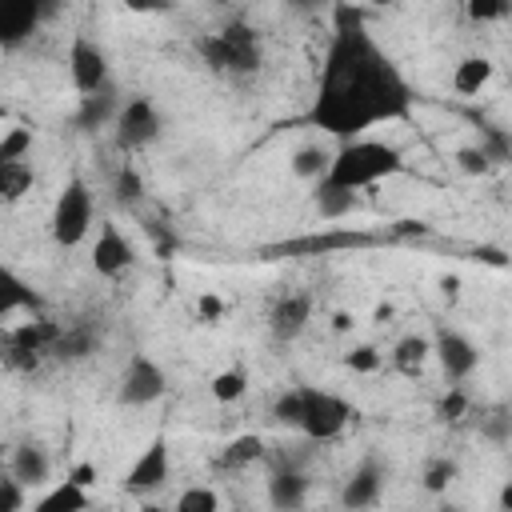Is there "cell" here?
<instances>
[{
  "mask_svg": "<svg viewBox=\"0 0 512 512\" xmlns=\"http://www.w3.org/2000/svg\"><path fill=\"white\" fill-rule=\"evenodd\" d=\"M412 108V92L396 64L368 36L360 8H336L332 44L324 56L320 92L312 104V120L344 140H356L364 128L380 120H400Z\"/></svg>",
  "mask_w": 512,
  "mask_h": 512,
  "instance_id": "obj_1",
  "label": "cell"
},
{
  "mask_svg": "<svg viewBox=\"0 0 512 512\" xmlns=\"http://www.w3.org/2000/svg\"><path fill=\"white\" fill-rule=\"evenodd\" d=\"M404 168V152L384 140H344L340 152H332L328 176L320 184L340 188V192H360L376 180H388Z\"/></svg>",
  "mask_w": 512,
  "mask_h": 512,
  "instance_id": "obj_2",
  "label": "cell"
},
{
  "mask_svg": "<svg viewBox=\"0 0 512 512\" xmlns=\"http://www.w3.org/2000/svg\"><path fill=\"white\" fill-rule=\"evenodd\" d=\"M204 64L212 72H232V76H252L260 68V36L248 24H228L220 32H208L196 40Z\"/></svg>",
  "mask_w": 512,
  "mask_h": 512,
  "instance_id": "obj_3",
  "label": "cell"
},
{
  "mask_svg": "<svg viewBox=\"0 0 512 512\" xmlns=\"http://www.w3.org/2000/svg\"><path fill=\"white\" fill-rule=\"evenodd\" d=\"M88 232H92V192L84 180H68L52 204V240L60 248H76L84 244Z\"/></svg>",
  "mask_w": 512,
  "mask_h": 512,
  "instance_id": "obj_4",
  "label": "cell"
},
{
  "mask_svg": "<svg viewBox=\"0 0 512 512\" xmlns=\"http://www.w3.org/2000/svg\"><path fill=\"white\" fill-rule=\"evenodd\" d=\"M352 420L348 400L324 388H300V432L308 440H336Z\"/></svg>",
  "mask_w": 512,
  "mask_h": 512,
  "instance_id": "obj_5",
  "label": "cell"
},
{
  "mask_svg": "<svg viewBox=\"0 0 512 512\" xmlns=\"http://www.w3.org/2000/svg\"><path fill=\"white\" fill-rule=\"evenodd\" d=\"M164 388H168L164 368H160L152 356L136 352V356L124 364V376H120V404H128V408L156 404V400L164 396Z\"/></svg>",
  "mask_w": 512,
  "mask_h": 512,
  "instance_id": "obj_6",
  "label": "cell"
},
{
  "mask_svg": "<svg viewBox=\"0 0 512 512\" xmlns=\"http://www.w3.org/2000/svg\"><path fill=\"white\" fill-rule=\"evenodd\" d=\"M112 124H116V144L124 152H136V148H144L160 136V112L148 96H132L128 104H120Z\"/></svg>",
  "mask_w": 512,
  "mask_h": 512,
  "instance_id": "obj_7",
  "label": "cell"
},
{
  "mask_svg": "<svg viewBox=\"0 0 512 512\" xmlns=\"http://www.w3.org/2000/svg\"><path fill=\"white\" fill-rule=\"evenodd\" d=\"M68 76L76 84L80 96H92L100 88H108V56L96 40L88 36H76L72 48H68Z\"/></svg>",
  "mask_w": 512,
  "mask_h": 512,
  "instance_id": "obj_8",
  "label": "cell"
},
{
  "mask_svg": "<svg viewBox=\"0 0 512 512\" xmlns=\"http://www.w3.org/2000/svg\"><path fill=\"white\" fill-rule=\"evenodd\" d=\"M168 484V440L156 436L144 444V452L132 460V468L124 472V492L132 496H148V492H160Z\"/></svg>",
  "mask_w": 512,
  "mask_h": 512,
  "instance_id": "obj_9",
  "label": "cell"
},
{
  "mask_svg": "<svg viewBox=\"0 0 512 512\" xmlns=\"http://www.w3.org/2000/svg\"><path fill=\"white\" fill-rule=\"evenodd\" d=\"M432 356L440 360V368H444L448 380H468V376L476 372V364H480L476 344H472L464 332H452V328H444V332L436 336Z\"/></svg>",
  "mask_w": 512,
  "mask_h": 512,
  "instance_id": "obj_10",
  "label": "cell"
},
{
  "mask_svg": "<svg viewBox=\"0 0 512 512\" xmlns=\"http://www.w3.org/2000/svg\"><path fill=\"white\" fill-rule=\"evenodd\" d=\"M132 260H136V252H132L128 236L116 224H104L100 236H96V244H92V268H96V276H120V272L132 268Z\"/></svg>",
  "mask_w": 512,
  "mask_h": 512,
  "instance_id": "obj_11",
  "label": "cell"
},
{
  "mask_svg": "<svg viewBox=\"0 0 512 512\" xmlns=\"http://www.w3.org/2000/svg\"><path fill=\"white\" fill-rule=\"evenodd\" d=\"M40 4L36 0H0V48L24 44L36 24H40Z\"/></svg>",
  "mask_w": 512,
  "mask_h": 512,
  "instance_id": "obj_12",
  "label": "cell"
},
{
  "mask_svg": "<svg viewBox=\"0 0 512 512\" xmlns=\"http://www.w3.org/2000/svg\"><path fill=\"white\" fill-rule=\"evenodd\" d=\"M380 492H384V468H380L376 460H364V464L348 476L340 500H344L348 512H368V508L380 500Z\"/></svg>",
  "mask_w": 512,
  "mask_h": 512,
  "instance_id": "obj_13",
  "label": "cell"
},
{
  "mask_svg": "<svg viewBox=\"0 0 512 512\" xmlns=\"http://www.w3.org/2000/svg\"><path fill=\"white\" fill-rule=\"evenodd\" d=\"M8 476L16 480V484H24V488H40V484H48V476H52V460H48V452L40 448V444H16L12 452H8Z\"/></svg>",
  "mask_w": 512,
  "mask_h": 512,
  "instance_id": "obj_14",
  "label": "cell"
},
{
  "mask_svg": "<svg viewBox=\"0 0 512 512\" xmlns=\"http://www.w3.org/2000/svg\"><path fill=\"white\" fill-rule=\"evenodd\" d=\"M312 320V296L308 292H292L272 308V332L280 340H296Z\"/></svg>",
  "mask_w": 512,
  "mask_h": 512,
  "instance_id": "obj_15",
  "label": "cell"
},
{
  "mask_svg": "<svg viewBox=\"0 0 512 512\" xmlns=\"http://www.w3.org/2000/svg\"><path fill=\"white\" fill-rule=\"evenodd\" d=\"M304 496H308V480H304L300 472H276V476L268 480V500H272V508H280V512H296V508L304 504Z\"/></svg>",
  "mask_w": 512,
  "mask_h": 512,
  "instance_id": "obj_16",
  "label": "cell"
},
{
  "mask_svg": "<svg viewBox=\"0 0 512 512\" xmlns=\"http://www.w3.org/2000/svg\"><path fill=\"white\" fill-rule=\"evenodd\" d=\"M36 184V172L28 160H4L0 164V204H16L32 192Z\"/></svg>",
  "mask_w": 512,
  "mask_h": 512,
  "instance_id": "obj_17",
  "label": "cell"
},
{
  "mask_svg": "<svg viewBox=\"0 0 512 512\" xmlns=\"http://www.w3.org/2000/svg\"><path fill=\"white\" fill-rule=\"evenodd\" d=\"M116 112H120V104H116V92H112V84H108V88H100V92H92V96H80L76 128L108 124V120H116Z\"/></svg>",
  "mask_w": 512,
  "mask_h": 512,
  "instance_id": "obj_18",
  "label": "cell"
},
{
  "mask_svg": "<svg viewBox=\"0 0 512 512\" xmlns=\"http://www.w3.org/2000/svg\"><path fill=\"white\" fill-rule=\"evenodd\" d=\"M428 356H432V340H428V336H404V340L392 348V368H396L400 376H420L424 364H428Z\"/></svg>",
  "mask_w": 512,
  "mask_h": 512,
  "instance_id": "obj_19",
  "label": "cell"
},
{
  "mask_svg": "<svg viewBox=\"0 0 512 512\" xmlns=\"http://www.w3.org/2000/svg\"><path fill=\"white\" fill-rule=\"evenodd\" d=\"M84 508H88V492L76 488L72 480L52 484V488L32 504V512H84Z\"/></svg>",
  "mask_w": 512,
  "mask_h": 512,
  "instance_id": "obj_20",
  "label": "cell"
},
{
  "mask_svg": "<svg viewBox=\"0 0 512 512\" xmlns=\"http://www.w3.org/2000/svg\"><path fill=\"white\" fill-rule=\"evenodd\" d=\"M24 308H36V292L8 264H0V320L12 312H24Z\"/></svg>",
  "mask_w": 512,
  "mask_h": 512,
  "instance_id": "obj_21",
  "label": "cell"
},
{
  "mask_svg": "<svg viewBox=\"0 0 512 512\" xmlns=\"http://www.w3.org/2000/svg\"><path fill=\"white\" fill-rule=\"evenodd\" d=\"M488 80H492V60H488V56H464V60L452 68V88H456L460 96H476Z\"/></svg>",
  "mask_w": 512,
  "mask_h": 512,
  "instance_id": "obj_22",
  "label": "cell"
},
{
  "mask_svg": "<svg viewBox=\"0 0 512 512\" xmlns=\"http://www.w3.org/2000/svg\"><path fill=\"white\" fill-rule=\"evenodd\" d=\"M260 456H264V440H260L256 432H244V436H236V440H228V444H224V452H220V468L236 472V468L256 464Z\"/></svg>",
  "mask_w": 512,
  "mask_h": 512,
  "instance_id": "obj_23",
  "label": "cell"
},
{
  "mask_svg": "<svg viewBox=\"0 0 512 512\" xmlns=\"http://www.w3.org/2000/svg\"><path fill=\"white\" fill-rule=\"evenodd\" d=\"M328 164H332V152H324L320 144H304V148L292 152V172L300 180H316L320 184L328 176Z\"/></svg>",
  "mask_w": 512,
  "mask_h": 512,
  "instance_id": "obj_24",
  "label": "cell"
},
{
  "mask_svg": "<svg viewBox=\"0 0 512 512\" xmlns=\"http://www.w3.org/2000/svg\"><path fill=\"white\" fill-rule=\"evenodd\" d=\"M312 204L320 212V220H340L356 208V192H340V188H328V184H316L312 192Z\"/></svg>",
  "mask_w": 512,
  "mask_h": 512,
  "instance_id": "obj_25",
  "label": "cell"
},
{
  "mask_svg": "<svg viewBox=\"0 0 512 512\" xmlns=\"http://www.w3.org/2000/svg\"><path fill=\"white\" fill-rule=\"evenodd\" d=\"M208 392H212L216 404H236V400L248 392V376H244V368H224V372H216V376L208 380Z\"/></svg>",
  "mask_w": 512,
  "mask_h": 512,
  "instance_id": "obj_26",
  "label": "cell"
},
{
  "mask_svg": "<svg viewBox=\"0 0 512 512\" xmlns=\"http://www.w3.org/2000/svg\"><path fill=\"white\" fill-rule=\"evenodd\" d=\"M172 512H220V496L212 488H204V484H192V488H184L176 496Z\"/></svg>",
  "mask_w": 512,
  "mask_h": 512,
  "instance_id": "obj_27",
  "label": "cell"
},
{
  "mask_svg": "<svg viewBox=\"0 0 512 512\" xmlns=\"http://www.w3.org/2000/svg\"><path fill=\"white\" fill-rule=\"evenodd\" d=\"M452 480H456V460L436 456V460H428V464H424V488H428L432 496L448 492V484H452Z\"/></svg>",
  "mask_w": 512,
  "mask_h": 512,
  "instance_id": "obj_28",
  "label": "cell"
},
{
  "mask_svg": "<svg viewBox=\"0 0 512 512\" xmlns=\"http://www.w3.org/2000/svg\"><path fill=\"white\" fill-rule=\"evenodd\" d=\"M92 332L88 328H72V332H60V340H56V356L60 360H80V356H88L92 352Z\"/></svg>",
  "mask_w": 512,
  "mask_h": 512,
  "instance_id": "obj_29",
  "label": "cell"
},
{
  "mask_svg": "<svg viewBox=\"0 0 512 512\" xmlns=\"http://www.w3.org/2000/svg\"><path fill=\"white\" fill-rule=\"evenodd\" d=\"M344 364L352 368V372H360V376H368V372H380V364H384V356H380V348L376 344H356L348 356H344Z\"/></svg>",
  "mask_w": 512,
  "mask_h": 512,
  "instance_id": "obj_30",
  "label": "cell"
},
{
  "mask_svg": "<svg viewBox=\"0 0 512 512\" xmlns=\"http://www.w3.org/2000/svg\"><path fill=\"white\" fill-rule=\"evenodd\" d=\"M436 416H440L444 424H456V420H464V416H468V392H464V388H452V392H444V396H440V404H436Z\"/></svg>",
  "mask_w": 512,
  "mask_h": 512,
  "instance_id": "obj_31",
  "label": "cell"
},
{
  "mask_svg": "<svg viewBox=\"0 0 512 512\" xmlns=\"http://www.w3.org/2000/svg\"><path fill=\"white\" fill-rule=\"evenodd\" d=\"M272 420H276V424H288V428H300V388H288V392L272 404Z\"/></svg>",
  "mask_w": 512,
  "mask_h": 512,
  "instance_id": "obj_32",
  "label": "cell"
},
{
  "mask_svg": "<svg viewBox=\"0 0 512 512\" xmlns=\"http://www.w3.org/2000/svg\"><path fill=\"white\" fill-rule=\"evenodd\" d=\"M116 196H120L124 204H132V200L144 196V180H140V172H136L132 164L120 168V176H116Z\"/></svg>",
  "mask_w": 512,
  "mask_h": 512,
  "instance_id": "obj_33",
  "label": "cell"
},
{
  "mask_svg": "<svg viewBox=\"0 0 512 512\" xmlns=\"http://www.w3.org/2000/svg\"><path fill=\"white\" fill-rule=\"evenodd\" d=\"M24 500H28V488L16 484L12 476H0V512H24Z\"/></svg>",
  "mask_w": 512,
  "mask_h": 512,
  "instance_id": "obj_34",
  "label": "cell"
},
{
  "mask_svg": "<svg viewBox=\"0 0 512 512\" xmlns=\"http://www.w3.org/2000/svg\"><path fill=\"white\" fill-rule=\"evenodd\" d=\"M196 312H200V320H204V324H216V320H224V312H228V300H224V296H216V292H200V300H196Z\"/></svg>",
  "mask_w": 512,
  "mask_h": 512,
  "instance_id": "obj_35",
  "label": "cell"
},
{
  "mask_svg": "<svg viewBox=\"0 0 512 512\" xmlns=\"http://www.w3.org/2000/svg\"><path fill=\"white\" fill-rule=\"evenodd\" d=\"M456 164H460V172L480 176V172H488V152L484 148H460L456 152Z\"/></svg>",
  "mask_w": 512,
  "mask_h": 512,
  "instance_id": "obj_36",
  "label": "cell"
},
{
  "mask_svg": "<svg viewBox=\"0 0 512 512\" xmlns=\"http://www.w3.org/2000/svg\"><path fill=\"white\" fill-rule=\"evenodd\" d=\"M508 12L504 0H468V16L472 20H500Z\"/></svg>",
  "mask_w": 512,
  "mask_h": 512,
  "instance_id": "obj_37",
  "label": "cell"
},
{
  "mask_svg": "<svg viewBox=\"0 0 512 512\" xmlns=\"http://www.w3.org/2000/svg\"><path fill=\"white\" fill-rule=\"evenodd\" d=\"M68 480H72L76 488H84V492H88V488L96 484V464H88V460H84V464H76V468L68 472Z\"/></svg>",
  "mask_w": 512,
  "mask_h": 512,
  "instance_id": "obj_38",
  "label": "cell"
},
{
  "mask_svg": "<svg viewBox=\"0 0 512 512\" xmlns=\"http://www.w3.org/2000/svg\"><path fill=\"white\" fill-rule=\"evenodd\" d=\"M488 436H492V440H500V444L508 440V416H504V412H496V416L488 420Z\"/></svg>",
  "mask_w": 512,
  "mask_h": 512,
  "instance_id": "obj_39",
  "label": "cell"
},
{
  "mask_svg": "<svg viewBox=\"0 0 512 512\" xmlns=\"http://www.w3.org/2000/svg\"><path fill=\"white\" fill-rule=\"evenodd\" d=\"M480 256H484V260H488V264H496V268H504V264H508V260H504V252H500V248H480Z\"/></svg>",
  "mask_w": 512,
  "mask_h": 512,
  "instance_id": "obj_40",
  "label": "cell"
},
{
  "mask_svg": "<svg viewBox=\"0 0 512 512\" xmlns=\"http://www.w3.org/2000/svg\"><path fill=\"white\" fill-rule=\"evenodd\" d=\"M440 288H444V296H448V300H456V292H460V280H456V276H444V280H440Z\"/></svg>",
  "mask_w": 512,
  "mask_h": 512,
  "instance_id": "obj_41",
  "label": "cell"
},
{
  "mask_svg": "<svg viewBox=\"0 0 512 512\" xmlns=\"http://www.w3.org/2000/svg\"><path fill=\"white\" fill-rule=\"evenodd\" d=\"M332 328H336V332H348V328H352V316H348V312H336V316H332Z\"/></svg>",
  "mask_w": 512,
  "mask_h": 512,
  "instance_id": "obj_42",
  "label": "cell"
},
{
  "mask_svg": "<svg viewBox=\"0 0 512 512\" xmlns=\"http://www.w3.org/2000/svg\"><path fill=\"white\" fill-rule=\"evenodd\" d=\"M500 512H512V484L500 488Z\"/></svg>",
  "mask_w": 512,
  "mask_h": 512,
  "instance_id": "obj_43",
  "label": "cell"
},
{
  "mask_svg": "<svg viewBox=\"0 0 512 512\" xmlns=\"http://www.w3.org/2000/svg\"><path fill=\"white\" fill-rule=\"evenodd\" d=\"M0 476H8V448L0 444Z\"/></svg>",
  "mask_w": 512,
  "mask_h": 512,
  "instance_id": "obj_44",
  "label": "cell"
},
{
  "mask_svg": "<svg viewBox=\"0 0 512 512\" xmlns=\"http://www.w3.org/2000/svg\"><path fill=\"white\" fill-rule=\"evenodd\" d=\"M140 512H172V508H164V504H152V500H148V504H144Z\"/></svg>",
  "mask_w": 512,
  "mask_h": 512,
  "instance_id": "obj_45",
  "label": "cell"
},
{
  "mask_svg": "<svg viewBox=\"0 0 512 512\" xmlns=\"http://www.w3.org/2000/svg\"><path fill=\"white\" fill-rule=\"evenodd\" d=\"M440 512H460V508H456V504H444V508H440Z\"/></svg>",
  "mask_w": 512,
  "mask_h": 512,
  "instance_id": "obj_46",
  "label": "cell"
},
{
  "mask_svg": "<svg viewBox=\"0 0 512 512\" xmlns=\"http://www.w3.org/2000/svg\"><path fill=\"white\" fill-rule=\"evenodd\" d=\"M0 120H4V108H0Z\"/></svg>",
  "mask_w": 512,
  "mask_h": 512,
  "instance_id": "obj_47",
  "label": "cell"
}]
</instances>
